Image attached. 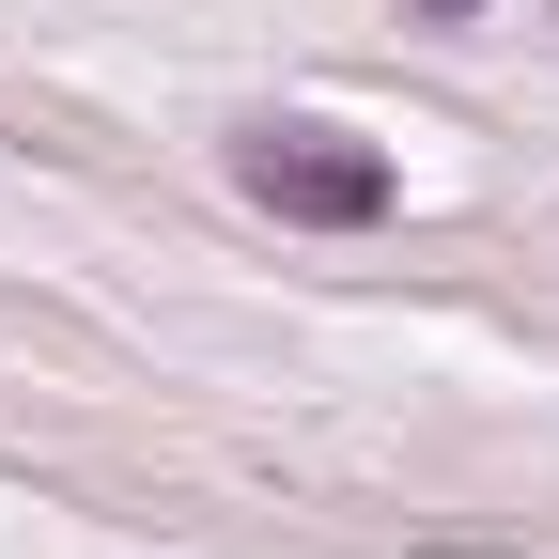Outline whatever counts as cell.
<instances>
[{
	"label": "cell",
	"instance_id": "1",
	"mask_svg": "<svg viewBox=\"0 0 559 559\" xmlns=\"http://www.w3.org/2000/svg\"><path fill=\"white\" fill-rule=\"evenodd\" d=\"M234 187L264 202V218H311V234H373L389 218V156L342 124H249L234 140Z\"/></svg>",
	"mask_w": 559,
	"mask_h": 559
},
{
	"label": "cell",
	"instance_id": "2",
	"mask_svg": "<svg viewBox=\"0 0 559 559\" xmlns=\"http://www.w3.org/2000/svg\"><path fill=\"white\" fill-rule=\"evenodd\" d=\"M404 16H436V32H466V16H481V0H404Z\"/></svg>",
	"mask_w": 559,
	"mask_h": 559
}]
</instances>
